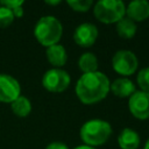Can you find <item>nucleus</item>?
<instances>
[{
	"label": "nucleus",
	"mask_w": 149,
	"mask_h": 149,
	"mask_svg": "<svg viewBox=\"0 0 149 149\" xmlns=\"http://www.w3.org/2000/svg\"><path fill=\"white\" fill-rule=\"evenodd\" d=\"M127 17L134 22L143 21L149 17V2L146 0H135L129 2L126 8Z\"/></svg>",
	"instance_id": "9d476101"
},
{
	"label": "nucleus",
	"mask_w": 149,
	"mask_h": 149,
	"mask_svg": "<svg viewBox=\"0 0 149 149\" xmlns=\"http://www.w3.org/2000/svg\"><path fill=\"white\" fill-rule=\"evenodd\" d=\"M109 79L100 71L83 73L76 84V94L85 105L101 101L109 91Z\"/></svg>",
	"instance_id": "f257e3e1"
},
{
	"label": "nucleus",
	"mask_w": 149,
	"mask_h": 149,
	"mask_svg": "<svg viewBox=\"0 0 149 149\" xmlns=\"http://www.w3.org/2000/svg\"><path fill=\"white\" fill-rule=\"evenodd\" d=\"M98 38V29L93 23L85 22L79 24L73 33V40L76 44L83 48H88L95 43Z\"/></svg>",
	"instance_id": "1a4fd4ad"
},
{
	"label": "nucleus",
	"mask_w": 149,
	"mask_h": 149,
	"mask_svg": "<svg viewBox=\"0 0 149 149\" xmlns=\"http://www.w3.org/2000/svg\"><path fill=\"white\" fill-rule=\"evenodd\" d=\"M14 21V14L7 7L0 5V28L8 27Z\"/></svg>",
	"instance_id": "6ab92c4d"
},
{
	"label": "nucleus",
	"mask_w": 149,
	"mask_h": 149,
	"mask_svg": "<svg viewBox=\"0 0 149 149\" xmlns=\"http://www.w3.org/2000/svg\"><path fill=\"white\" fill-rule=\"evenodd\" d=\"M144 149H149V139L147 140V142H146V144H144Z\"/></svg>",
	"instance_id": "b1692460"
},
{
	"label": "nucleus",
	"mask_w": 149,
	"mask_h": 149,
	"mask_svg": "<svg viewBox=\"0 0 149 149\" xmlns=\"http://www.w3.org/2000/svg\"><path fill=\"white\" fill-rule=\"evenodd\" d=\"M45 55H47L48 62L58 69H61L63 65H65V63L68 61L66 50L62 44H54L51 47H48Z\"/></svg>",
	"instance_id": "9b49d317"
},
{
	"label": "nucleus",
	"mask_w": 149,
	"mask_h": 149,
	"mask_svg": "<svg viewBox=\"0 0 149 149\" xmlns=\"http://www.w3.org/2000/svg\"><path fill=\"white\" fill-rule=\"evenodd\" d=\"M73 149H95L94 147H90V146H86V144H81V146H77L76 148Z\"/></svg>",
	"instance_id": "4be33fe9"
},
{
	"label": "nucleus",
	"mask_w": 149,
	"mask_h": 149,
	"mask_svg": "<svg viewBox=\"0 0 149 149\" xmlns=\"http://www.w3.org/2000/svg\"><path fill=\"white\" fill-rule=\"evenodd\" d=\"M137 65H139L137 57L135 56L134 52L129 50H119L114 54L112 58L113 70L126 78L136 71Z\"/></svg>",
	"instance_id": "423d86ee"
},
{
	"label": "nucleus",
	"mask_w": 149,
	"mask_h": 149,
	"mask_svg": "<svg viewBox=\"0 0 149 149\" xmlns=\"http://www.w3.org/2000/svg\"><path fill=\"white\" fill-rule=\"evenodd\" d=\"M21 86L19 81L6 73H0V101L12 104L21 94Z\"/></svg>",
	"instance_id": "6e6552de"
},
{
	"label": "nucleus",
	"mask_w": 149,
	"mask_h": 149,
	"mask_svg": "<svg viewBox=\"0 0 149 149\" xmlns=\"http://www.w3.org/2000/svg\"><path fill=\"white\" fill-rule=\"evenodd\" d=\"M71 81L70 74L63 70V69H58V68H54L48 70L42 78V85L43 87L52 93H59L63 92L64 90L68 88L69 84Z\"/></svg>",
	"instance_id": "39448f33"
},
{
	"label": "nucleus",
	"mask_w": 149,
	"mask_h": 149,
	"mask_svg": "<svg viewBox=\"0 0 149 149\" xmlns=\"http://www.w3.org/2000/svg\"><path fill=\"white\" fill-rule=\"evenodd\" d=\"M128 107L132 115L140 120L149 118V93L144 91H135L128 101Z\"/></svg>",
	"instance_id": "0eeeda50"
},
{
	"label": "nucleus",
	"mask_w": 149,
	"mask_h": 149,
	"mask_svg": "<svg viewBox=\"0 0 149 149\" xmlns=\"http://www.w3.org/2000/svg\"><path fill=\"white\" fill-rule=\"evenodd\" d=\"M47 3L48 5H58V3H61V1H47Z\"/></svg>",
	"instance_id": "5701e85b"
},
{
	"label": "nucleus",
	"mask_w": 149,
	"mask_h": 149,
	"mask_svg": "<svg viewBox=\"0 0 149 149\" xmlns=\"http://www.w3.org/2000/svg\"><path fill=\"white\" fill-rule=\"evenodd\" d=\"M109 90H112V92L116 97L126 98V97H130L135 92V85L130 79L126 77H121V78L115 79L111 84Z\"/></svg>",
	"instance_id": "f8f14e48"
},
{
	"label": "nucleus",
	"mask_w": 149,
	"mask_h": 149,
	"mask_svg": "<svg viewBox=\"0 0 149 149\" xmlns=\"http://www.w3.org/2000/svg\"><path fill=\"white\" fill-rule=\"evenodd\" d=\"M118 143L121 149H137L140 146V135L132 128H125L118 136Z\"/></svg>",
	"instance_id": "ddd939ff"
},
{
	"label": "nucleus",
	"mask_w": 149,
	"mask_h": 149,
	"mask_svg": "<svg viewBox=\"0 0 149 149\" xmlns=\"http://www.w3.org/2000/svg\"><path fill=\"white\" fill-rule=\"evenodd\" d=\"M45 149H69V147L62 142H51L47 146Z\"/></svg>",
	"instance_id": "412c9836"
},
{
	"label": "nucleus",
	"mask_w": 149,
	"mask_h": 149,
	"mask_svg": "<svg viewBox=\"0 0 149 149\" xmlns=\"http://www.w3.org/2000/svg\"><path fill=\"white\" fill-rule=\"evenodd\" d=\"M66 3L74 10V12H87L91 6L93 5L92 0H68Z\"/></svg>",
	"instance_id": "a211bd4d"
},
{
	"label": "nucleus",
	"mask_w": 149,
	"mask_h": 149,
	"mask_svg": "<svg viewBox=\"0 0 149 149\" xmlns=\"http://www.w3.org/2000/svg\"><path fill=\"white\" fill-rule=\"evenodd\" d=\"M136 23L134 21H132L128 17H123L121 19L119 22H116V33L120 37L122 38H132L135 33H136Z\"/></svg>",
	"instance_id": "2eb2a0df"
},
{
	"label": "nucleus",
	"mask_w": 149,
	"mask_h": 149,
	"mask_svg": "<svg viewBox=\"0 0 149 149\" xmlns=\"http://www.w3.org/2000/svg\"><path fill=\"white\" fill-rule=\"evenodd\" d=\"M34 35L42 45L48 48L58 44L63 35V26L55 16H42L35 24Z\"/></svg>",
	"instance_id": "f03ea898"
},
{
	"label": "nucleus",
	"mask_w": 149,
	"mask_h": 149,
	"mask_svg": "<svg viewBox=\"0 0 149 149\" xmlns=\"http://www.w3.org/2000/svg\"><path fill=\"white\" fill-rule=\"evenodd\" d=\"M93 14L102 23H116L125 17L126 6L121 0H100L94 5Z\"/></svg>",
	"instance_id": "20e7f679"
},
{
	"label": "nucleus",
	"mask_w": 149,
	"mask_h": 149,
	"mask_svg": "<svg viewBox=\"0 0 149 149\" xmlns=\"http://www.w3.org/2000/svg\"><path fill=\"white\" fill-rule=\"evenodd\" d=\"M0 5L10 9L14 14V17H21L23 15V0H3L0 1Z\"/></svg>",
	"instance_id": "f3484780"
},
{
	"label": "nucleus",
	"mask_w": 149,
	"mask_h": 149,
	"mask_svg": "<svg viewBox=\"0 0 149 149\" xmlns=\"http://www.w3.org/2000/svg\"><path fill=\"white\" fill-rule=\"evenodd\" d=\"M78 68L84 73L98 71V59L93 52H84L78 59Z\"/></svg>",
	"instance_id": "4468645a"
},
{
	"label": "nucleus",
	"mask_w": 149,
	"mask_h": 149,
	"mask_svg": "<svg viewBox=\"0 0 149 149\" xmlns=\"http://www.w3.org/2000/svg\"><path fill=\"white\" fill-rule=\"evenodd\" d=\"M10 108L15 115L20 118H24L31 112V102L28 98L20 95L10 104Z\"/></svg>",
	"instance_id": "dca6fc26"
},
{
	"label": "nucleus",
	"mask_w": 149,
	"mask_h": 149,
	"mask_svg": "<svg viewBox=\"0 0 149 149\" xmlns=\"http://www.w3.org/2000/svg\"><path fill=\"white\" fill-rule=\"evenodd\" d=\"M137 84L141 87V91L149 93V66L142 69L137 74Z\"/></svg>",
	"instance_id": "aec40b11"
},
{
	"label": "nucleus",
	"mask_w": 149,
	"mask_h": 149,
	"mask_svg": "<svg viewBox=\"0 0 149 149\" xmlns=\"http://www.w3.org/2000/svg\"><path fill=\"white\" fill-rule=\"evenodd\" d=\"M79 134L84 144L90 147H97L107 142L112 134V127L105 120L92 119L86 121L81 126Z\"/></svg>",
	"instance_id": "7ed1b4c3"
}]
</instances>
